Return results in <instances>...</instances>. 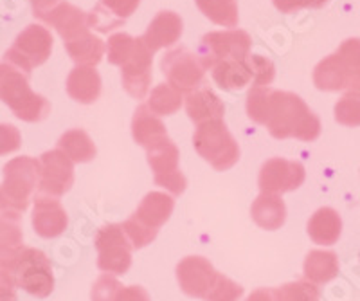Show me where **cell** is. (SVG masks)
<instances>
[{
  "instance_id": "cell-29",
  "label": "cell",
  "mask_w": 360,
  "mask_h": 301,
  "mask_svg": "<svg viewBox=\"0 0 360 301\" xmlns=\"http://www.w3.org/2000/svg\"><path fill=\"white\" fill-rule=\"evenodd\" d=\"M179 148L169 137L148 150V162L152 166L155 177H164V175L179 172Z\"/></svg>"
},
{
  "instance_id": "cell-5",
  "label": "cell",
  "mask_w": 360,
  "mask_h": 301,
  "mask_svg": "<svg viewBox=\"0 0 360 301\" xmlns=\"http://www.w3.org/2000/svg\"><path fill=\"white\" fill-rule=\"evenodd\" d=\"M193 145L198 155L204 157L218 172L233 168L240 159L238 143L221 120L198 124L197 132L193 136Z\"/></svg>"
},
{
  "instance_id": "cell-26",
  "label": "cell",
  "mask_w": 360,
  "mask_h": 301,
  "mask_svg": "<svg viewBox=\"0 0 360 301\" xmlns=\"http://www.w3.org/2000/svg\"><path fill=\"white\" fill-rule=\"evenodd\" d=\"M65 47L67 53L70 54V58L83 67L98 65L103 56H105V51H107V46L90 31L79 34L76 40L67 41Z\"/></svg>"
},
{
  "instance_id": "cell-13",
  "label": "cell",
  "mask_w": 360,
  "mask_h": 301,
  "mask_svg": "<svg viewBox=\"0 0 360 301\" xmlns=\"http://www.w3.org/2000/svg\"><path fill=\"white\" fill-rule=\"evenodd\" d=\"M74 182V165L62 150H51L40 157V188L41 195L62 197Z\"/></svg>"
},
{
  "instance_id": "cell-22",
  "label": "cell",
  "mask_w": 360,
  "mask_h": 301,
  "mask_svg": "<svg viewBox=\"0 0 360 301\" xmlns=\"http://www.w3.org/2000/svg\"><path fill=\"white\" fill-rule=\"evenodd\" d=\"M67 92L74 101L83 105L94 103L101 94V78L94 67H76L67 78Z\"/></svg>"
},
{
  "instance_id": "cell-24",
  "label": "cell",
  "mask_w": 360,
  "mask_h": 301,
  "mask_svg": "<svg viewBox=\"0 0 360 301\" xmlns=\"http://www.w3.org/2000/svg\"><path fill=\"white\" fill-rule=\"evenodd\" d=\"M340 229H342L340 217L332 207L317 210L308 222V235L319 245H333L339 240Z\"/></svg>"
},
{
  "instance_id": "cell-2",
  "label": "cell",
  "mask_w": 360,
  "mask_h": 301,
  "mask_svg": "<svg viewBox=\"0 0 360 301\" xmlns=\"http://www.w3.org/2000/svg\"><path fill=\"white\" fill-rule=\"evenodd\" d=\"M0 101L27 123H37L51 114L49 101L29 87V75L8 62L0 63Z\"/></svg>"
},
{
  "instance_id": "cell-40",
  "label": "cell",
  "mask_w": 360,
  "mask_h": 301,
  "mask_svg": "<svg viewBox=\"0 0 360 301\" xmlns=\"http://www.w3.org/2000/svg\"><path fill=\"white\" fill-rule=\"evenodd\" d=\"M337 54L344 62V65L348 67L349 75L353 76L355 82L360 79V40L359 38H349L339 47Z\"/></svg>"
},
{
  "instance_id": "cell-32",
  "label": "cell",
  "mask_w": 360,
  "mask_h": 301,
  "mask_svg": "<svg viewBox=\"0 0 360 301\" xmlns=\"http://www.w3.org/2000/svg\"><path fill=\"white\" fill-rule=\"evenodd\" d=\"M348 89L349 91L337 101L335 120L346 127H360V79Z\"/></svg>"
},
{
  "instance_id": "cell-35",
  "label": "cell",
  "mask_w": 360,
  "mask_h": 301,
  "mask_svg": "<svg viewBox=\"0 0 360 301\" xmlns=\"http://www.w3.org/2000/svg\"><path fill=\"white\" fill-rule=\"evenodd\" d=\"M20 213L0 207V245H22Z\"/></svg>"
},
{
  "instance_id": "cell-45",
  "label": "cell",
  "mask_w": 360,
  "mask_h": 301,
  "mask_svg": "<svg viewBox=\"0 0 360 301\" xmlns=\"http://www.w3.org/2000/svg\"><path fill=\"white\" fill-rule=\"evenodd\" d=\"M115 301H150V296L139 285H130L119 290Z\"/></svg>"
},
{
  "instance_id": "cell-27",
  "label": "cell",
  "mask_w": 360,
  "mask_h": 301,
  "mask_svg": "<svg viewBox=\"0 0 360 301\" xmlns=\"http://www.w3.org/2000/svg\"><path fill=\"white\" fill-rule=\"evenodd\" d=\"M339 272V260L332 251H310L304 260V278L311 283H328Z\"/></svg>"
},
{
  "instance_id": "cell-37",
  "label": "cell",
  "mask_w": 360,
  "mask_h": 301,
  "mask_svg": "<svg viewBox=\"0 0 360 301\" xmlns=\"http://www.w3.org/2000/svg\"><path fill=\"white\" fill-rule=\"evenodd\" d=\"M135 46V38H131L127 33L112 34L107 44V58L112 65H123L131 54Z\"/></svg>"
},
{
  "instance_id": "cell-14",
  "label": "cell",
  "mask_w": 360,
  "mask_h": 301,
  "mask_svg": "<svg viewBox=\"0 0 360 301\" xmlns=\"http://www.w3.org/2000/svg\"><path fill=\"white\" fill-rule=\"evenodd\" d=\"M304 182V166L297 161H288L274 157L262 166L259 172V188L262 193H285L297 190Z\"/></svg>"
},
{
  "instance_id": "cell-42",
  "label": "cell",
  "mask_w": 360,
  "mask_h": 301,
  "mask_svg": "<svg viewBox=\"0 0 360 301\" xmlns=\"http://www.w3.org/2000/svg\"><path fill=\"white\" fill-rule=\"evenodd\" d=\"M20 132L13 124H0V155L17 152L20 148Z\"/></svg>"
},
{
  "instance_id": "cell-17",
  "label": "cell",
  "mask_w": 360,
  "mask_h": 301,
  "mask_svg": "<svg viewBox=\"0 0 360 301\" xmlns=\"http://www.w3.org/2000/svg\"><path fill=\"white\" fill-rule=\"evenodd\" d=\"M141 0H101L92 13H89V27L99 33L117 30L128 17L134 15Z\"/></svg>"
},
{
  "instance_id": "cell-3",
  "label": "cell",
  "mask_w": 360,
  "mask_h": 301,
  "mask_svg": "<svg viewBox=\"0 0 360 301\" xmlns=\"http://www.w3.org/2000/svg\"><path fill=\"white\" fill-rule=\"evenodd\" d=\"M40 181V161L33 157H17L4 166V182L0 184V207L24 213L31 195Z\"/></svg>"
},
{
  "instance_id": "cell-1",
  "label": "cell",
  "mask_w": 360,
  "mask_h": 301,
  "mask_svg": "<svg viewBox=\"0 0 360 301\" xmlns=\"http://www.w3.org/2000/svg\"><path fill=\"white\" fill-rule=\"evenodd\" d=\"M266 128L276 139L315 141L321 134V121L297 94L272 89Z\"/></svg>"
},
{
  "instance_id": "cell-16",
  "label": "cell",
  "mask_w": 360,
  "mask_h": 301,
  "mask_svg": "<svg viewBox=\"0 0 360 301\" xmlns=\"http://www.w3.org/2000/svg\"><path fill=\"white\" fill-rule=\"evenodd\" d=\"M67 213L56 197L38 193L34 198L33 227L41 238L60 236L67 227Z\"/></svg>"
},
{
  "instance_id": "cell-36",
  "label": "cell",
  "mask_w": 360,
  "mask_h": 301,
  "mask_svg": "<svg viewBox=\"0 0 360 301\" xmlns=\"http://www.w3.org/2000/svg\"><path fill=\"white\" fill-rule=\"evenodd\" d=\"M243 296L242 285L234 283L224 274H217L213 281V287L209 289L207 296L204 297L205 301H240Z\"/></svg>"
},
{
  "instance_id": "cell-19",
  "label": "cell",
  "mask_w": 360,
  "mask_h": 301,
  "mask_svg": "<svg viewBox=\"0 0 360 301\" xmlns=\"http://www.w3.org/2000/svg\"><path fill=\"white\" fill-rule=\"evenodd\" d=\"M314 83L319 91H344L349 85H353V78L349 70L346 69L344 62L340 60L339 54H330L328 58L319 62V65L314 70Z\"/></svg>"
},
{
  "instance_id": "cell-33",
  "label": "cell",
  "mask_w": 360,
  "mask_h": 301,
  "mask_svg": "<svg viewBox=\"0 0 360 301\" xmlns=\"http://www.w3.org/2000/svg\"><path fill=\"white\" fill-rule=\"evenodd\" d=\"M274 301H319V289L311 281H292L272 290Z\"/></svg>"
},
{
  "instance_id": "cell-41",
  "label": "cell",
  "mask_w": 360,
  "mask_h": 301,
  "mask_svg": "<svg viewBox=\"0 0 360 301\" xmlns=\"http://www.w3.org/2000/svg\"><path fill=\"white\" fill-rule=\"evenodd\" d=\"M123 285L110 274H103L92 287V301H115Z\"/></svg>"
},
{
  "instance_id": "cell-18",
  "label": "cell",
  "mask_w": 360,
  "mask_h": 301,
  "mask_svg": "<svg viewBox=\"0 0 360 301\" xmlns=\"http://www.w3.org/2000/svg\"><path fill=\"white\" fill-rule=\"evenodd\" d=\"M180 37H182V18L173 11H160L141 38L148 49L155 53L162 47L173 46Z\"/></svg>"
},
{
  "instance_id": "cell-12",
  "label": "cell",
  "mask_w": 360,
  "mask_h": 301,
  "mask_svg": "<svg viewBox=\"0 0 360 301\" xmlns=\"http://www.w3.org/2000/svg\"><path fill=\"white\" fill-rule=\"evenodd\" d=\"M153 53L146 47L143 38H135V46L127 62L121 65L123 87L131 98L144 99L152 83Z\"/></svg>"
},
{
  "instance_id": "cell-6",
  "label": "cell",
  "mask_w": 360,
  "mask_h": 301,
  "mask_svg": "<svg viewBox=\"0 0 360 301\" xmlns=\"http://www.w3.org/2000/svg\"><path fill=\"white\" fill-rule=\"evenodd\" d=\"M53 53V37L44 25L31 24L17 37L11 49L4 54V62L31 75L34 67L49 60Z\"/></svg>"
},
{
  "instance_id": "cell-20",
  "label": "cell",
  "mask_w": 360,
  "mask_h": 301,
  "mask_svg": "<svg viewBox=\"0 0 360 301\" xmlns=\"http://www.w3.org/2000/svg\"><path fill=\"white\" fill-rule=\"evenodd\" d=\"M186 110H188L189 120L197 124H204L207 121L221 120L225 107L211 89L198 87L197 91L189 92L188 99H186Z\"/></svg>"
},
{
  "instance_id": "cell-43",
  "label": "cell",
  "mask_w": 360,
  "mask_h": 301,
  "mask_svg": "<svg viewBox=\"0 0 360 301\" xmlns=\"http://www.w3.org/2000/svg\"><path fill=\"white\" fill-rule=\"evenodd\" d=\"M281 13H294L303 8H323L328 0H272Z\"/></svg>"
},
{
  "instance_id": "cell-34",
  "label": "cell",
  "mask_w": 360,
  "mask_h": 301,
  "mask_svg": "<svg viewBox=\"0 0 360 301\" xmlns=\"http://www.w3.org/2000/svg\"><path fill=\"white\" fill-rule=\"evenodd\" d=\"M270 87H252L247 98V114L250 120L258 124H266L270 112Z\"/></svg>"
},
{
  "instance_id": "cell-38",
  "label": "cell",
  "mask_w": 360,
  "mask_h": 301,
  "mask_svg": "<svg viewBox=\"0 0 360 301\" xmlns=\"http://www.w3.org/2000/svg\"><path fill=\"white\" fill-rule=\"evenodd\" d=\"M22 245H0V281L17 287L15 272L22 255Z\"/></svg>"
},
{
  "instance_id": "cell-21",
  "label": "cell",
  "mask_w": 360,
  "mask_h": 301,
  "mask_svg": "<svg viewBox=\"0 0 360 301\" xmlns=\"http://www.w3.org/2000/svg\"><path fill=\"white\" fill-rule=\"evenodd\" d=\"M131 134H134V139L146 150L153 148L159 143L168 139V132H166L164 123L146 105H141L135 110L134 121H131Z\"/></svg>"
},
{
  "instance_id": "cell-7",
  "label": "cell",
  "mask_w": 360,
  "mask_h": 301,
  "mask_svg": "<svg viewBox=\"0 0 360 301\" xmlns=\"http://www.w3.org/2000/svg\"><path fill=\"white\" fill-rule=\"evenodd\" d=\"M33 15L54 27L65 44L89 31V15L65 0H33Z\"/></svg>"
},
{
  "instance_id": "cell-39",
  "label": "cell",
  "mask_w": 360,
  "mask_h": 301,
  "mask_svg": "<svg viewBox=\"0 0 360 301\" xmlns=\"http://www.w3.org/2000/svg\"><path fill=\"white\" fill-rule=\"evenodd\" d=\"M247 63H249V69L252 72L254 87H269L270 83L274 82L276 69L274 63L269 58H263L259 54H249Z\"/></svg>"
},
{
  "instance_id": "cell-46",
  "label": "cell",
  "mask_w": 360,
  "mask_h": 301,
  "mask_svg": "<svg viewBox=\"0 0 360 301\" xmlns=\"http://www.w3.org/2000/svg\"><path fill=\"white\" fill-rule=\"evenodd\" d=\"M0 301H17V293L13 285L0 281Z\"/></svg>"
},
{
  "instance_id": "cell-4",
  "label": "cell",
  "mask_w": 360,
  "mask_h": 301,
  "mask_svg": "<svg viewBox=\"0 0 360 301\" xmlns=\"http://www.w3.org/2000/svg\"><path fill=\"white\" fill-rule=\"evenodd\" d=\"M173 198L160 191H152L143 198L141 206L134 213V217L123 224V229L134 248H144L157 236V231L172 214Z\"/></svg>"
},
{
  "instance_id": "cell-9",
  "label": "cell",
  "mask_w": 360,
  "mask_h": 301,
  "mask_svg": "<svg viewBox=\"0 0 360 301\" xmlns=\"http://www.w3.org/2000/svg\"><path fill=\"white\" fill-rule=\"evenodd\" d=\"M98 267L107 274H124L131 265V248L123 226L110 224L96 235Z\"/></svg>"
},
{
  "instance_id": "cell-23",
  "label": "cell",
  "mask_w": 360,
  "mask_h": 301,
  "mask_svg": "<svg viewBox=\"0 0 360 301\" xmlns=\"http://www.w3.org/2000/svg\"><path fill=\"white\" fill-rule=\"evenodd\" d=\"M250 214L252 220L258 224L263 229H279L285 224L287 219V207L279 195L274 193H262L256 200H254L252 207H250Z\"/></svg>"
},
{
  "instance_id": "cell-31",
  "label": "cell",
  "mask_w": 360,
  "mask_h": 301,
  "mask_svg": "<svg viewBox=\"0 0 360 301\" xmlns=\"http://www.w3.org/2000/svg\"><path fill=\"white\" fill-rule=\"evenodd\" d=\"M146 107L155 116H172L182 107V92L173 89L169 83H160L150 94Z\"/></svg>"
},
{
  "instance_id": "cell-44",
  "label": "cell",
  "mask_w": 360,
  "mask_h": 301,
  "mask_svg": "<svg viewBox=\"0 0 360 301\" xmlns=\"http://www.w3.org/2000/svg\"><path fill=\"white\" fill-rule=\"evenodd\" d=\"M155 184H159L160 188H166L169 193L180 195V193H184L186 190V177L179 169V172H175V174L164 175V177H155Z\"/></svg>"
},
{
  "instance_id": "cell-25",
  "label": "cell",
  "mask_w": 360,
  "mask_h": 301,
  "mask_svg": "<svg viewBox=\"0 0 360 301\" xmlns=\"http://www.w3.org/2000/svg\"><path fill=\"white\" fill-rule=\"evenodd\" d=\"M213 79L224 91H242L252 82V72L245 60H227L211 69Z\"/></svg>"
},
{
  "instance_id": "cell-11",
  "label": "cell",
  "mask_w": 360,
  "mask_h": 301,
  "mask_svg": "<svg viewBox=\"0 0 360 301\" xmlns=\"http://www.w3.org/2000/svg\"><path fill=\"white\" fill-rule=\"evenodd\" d=\"M15 281H17V287H22L33 296H49L54 289V276L47 256L38 249H22L17 272H15Z\"/></svg>"
},
{
  "instance_id": "cell-10",
  "label": "cell",
  "mask_w": 360,
  "mask_h": 301,
  "mask_svg": "<svg viewBox=\"0 0 360 301\" xmlns=\"http://www.w3.org/2000/svg\"><path fill=\"white\" fill-rule=\"evenodd\" d=\"M162 75L168 83L179 92H193L202 87L205 76V67L198 54L180 47L169 51L160 62Z\"/></svg>"
},
{
  "instance_id": "cell-47",
  "label": "cell",
  "mask_w": 360,
  "mask_h": 301,
  "mask_svg": "<svg viewBox=\"0 0 360 301\" xmlns=\"http://www.w3.org/2000/svg\"><path fill=\"white\" fill-rule=\"evenodd\" d=\"M247 301H274V294L269 289H259L256 293H252Z\"/></svg>"
},
{
  "instance_id": "cell-28",
  "label": "cell",
  "mask_w": 360,
  "mask_h": 301,
  "mask_svg": "<svg viewBox=\"0 0 360 301\" xmlns=\"http://www.w3.org/2000/svg\"><path fill=\"white\" fill-rule=\"evenodd\" d=\"M58 150H62L72 162H89L96 155L94 143L82 128H74L63 134L58 141Z\"/></svg>"
},
{
  "instance_id": "cell-30",
  "label": "cell",
  "mask_w": 360,
  "mask_h": 301,
  "mask_svg": "<svg viewBox=\"0 0 360 301\" xmlns=\"http://www.w3.org/2000/svg\"><path fill=\"white\" fill-rule=\"evenodd\" d=\"M202 13L211 22L224 27L238 25V4L236 0H195Z\"/></svg>"
},
{
  "instance_id": "cell-8",
  "label": "cell",
  "mask_w": 360,
  "mask_h": 301,
  "mask_svg": "<svg viewBox=\"0 0 360 301\" xmlns=\"http://www.w3.org/2000/svg\"><path fill=\"white\" fill-rule=\"evenodd\" d=\"M250 51V37L242 30L214 31L202 38V51L198 58L205 70L227 60H245Z\"/></svg>"
},
{
  "instance_id": "cell-15",
  "label": "cell",
  "mask_w": 360,
  "mask_h": 301,
  "mask_svg": "<svg viewBox=\"0 0 360 301\" xmlns=\"http://www.w3.org/2000/svg\"><path fill=\"white\" fill-rule=\"evenodd\" d=\"M218 272L202 256H188L176 267V278L188 296L205 297Z\"/></svg>"
}]
</instances>
